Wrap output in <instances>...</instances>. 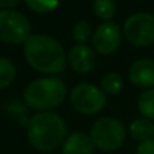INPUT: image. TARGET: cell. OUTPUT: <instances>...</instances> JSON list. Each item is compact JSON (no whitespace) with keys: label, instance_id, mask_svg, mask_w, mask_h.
I'll return each mask as SVG.
<instances>
[{"label":"cell","instance_id":"obj_12","mask_svg":"<svg viewBox=\"0 0 154 154\" xmlns=\"http://www.w3.org/2000/svg\"><path fill=\"white\" fill-rule=\"evenodd\" d=\"M130 134L139 143L153 139L154 137V123L146 118H138L130 123Z\"/></svg>","mask_w":154,"mask_h":154},{"label":"cell","instance_id":"obj_1","mask_svg":"<svg viewBox=\"0 0 154 154\" xmlns=\"http://www.w3.org/2000/svg\"><path fill=\"white\" fill-rule=\"evenodd\" d=\"M24 57L30 66L46 75H58L66 66L64 48L50 35H30L24 42Z\"/></svg>","mask_w":154,"mask_h":154},{"label":"cell","instance_id":"obj_13","mask_svg":"<svg viewBox=\"0 0 154 154\" xmlns=\"http://www.w3.org/2000/svg\"><path fill=\"white\" fill-rule=\"evenodd\" d=\"M138 109L142 118H146L149 120L154 119V88H149L139 95Z\"/></svg>","mask_w":154,"mask_h":154},{"label":"cell","instance_id":"obj_5","mask_svg":"<svg viewBox=\"0 0 154 154\" xmlns=\"http://www.w3.org/2000/svg\"><path fill=\"white\" fill-rule=\"evenodd\" d=\"M31 35L30 20L15 10H0V41L10 45L24 43Z\"/></svg>","mask_w":154,"mask_h":154},{"label":"cell","instance_id":"obj_3","mask_svg":"<svg viewBox=\"0 0 154 154\" xmlns=\"http://www.w3.org/2000/svg\"><path fill=\"white\" fill-rule=\"evenodd\" d=\"M65 96L66 87L58 77H43L35 80L27 85L23 93L27 106L42 112L58 107L64 101Z\"/></svg>","mask_w":154,"mask_h":154},{"label":"cell","instance_id":"obj_19","mask_svg":"<svg viewBox=\"0 0 154 154\" xmlns=\"http://www.w3.org/2000/svg\"><path fill=\"white\" fill-rule=\"evenodd\" d=\"M135 154H154V139L139 143Z\"/></svg>","mask_w":154,"mask_h":154},{"label":"cell","instance_id":"obj_16","mask_svg":"<svg viewBox=\"0 0 154 154\" xmlns=\"http://www.w3.org/2000/svg\"><path fill=\"white\" fill-rule=\"evenodd\" d=\"M16 75V68L14 62L8 58L0 57V89L7 88L14 81Z\"/></svg>","mask_w":154,"mask_h":154},{"label":"cell","instance_id":"obj_2","mask_svg":"<svg viewBox=\"0 0 154 154\" xmlns=\"http://www.w3.org/2000/svg\"><path fill=\"white\" fill-rule=\"evenodd\" d=\"M27 138L34 149L45 153L53 152L66 139V125L54 112H39L29 120Z\"/></svg>","mask_w":154,"mask_h":154},{"label":"cell","instance_id":"obj_18","mask_svg":"<svg viewBox=\"0 0 154 154\" xmlns=\"http://www.w3.org/2000/svg\"><path fill=\"white\" fill-rule=\"evenodd\" d=\"M27 7L38 14H48L54 11L60 4V0H24Z\"/></svg>","mask_w":154,"mask_h":154},{"label":"cell","instance_id":"obj_7","mask_svg":"<svg viewBox=\"0 0 154 154\" xmlns=\"http://www.w3.org/2000/svg\"><path fill=\"white\" fill-rule=\"evenodd\" d=\"M125 37L131 45L145 48L154 43V15L138 12L131 15L123 27Z\"/></svg>","mask_w":154,"mask_h":154},{"label":"cell","instance_id":"obj_6","mask_svg":"<svg viewBox=\"0 0 154 154\" xmlns=\"http://www.w3.org/2000/svg\"><path fill=\"white\" fill-rule=\"evenodd\" d=\"M69 100L75 111L79 114L95 115L106 107L107 99L101 88L91 82H81L72 89Z\"/></svg>","mask_w":154,"mask_h":154},{"label":"cell","instance_id":"obj_4","mask_svg":"<svg viewBox=\"0 0 154 154\" xmlns=\"http://www.w3.org/2000/svg\"><path fill=\"white\" fill-rule=\"evenodd\" d=\"M89 137L96 149L109 153L118 150L123 145L126 139V130L120 120L106 116L93 123Z\"/></svg>","mask_w":154,"mask_h":154},{"label":"cell","instance_id":"obj_8","mask_svg":"<svg viewBox=\"0 0 154 154\" xmlns=\"http://www.w3.org/2000/svg\"><path fill=\"white\" fill-rule=\"evenodd\" d=\"M122 41V31L114 22H103L96 29L92 37L95 50L101 56H109L119 48Z\"/></svg>","mask_w":154,"mask_h":154},{"label":"cell","instance_id":"obj_17","mask_svg":"<svg viewBox=\"0 0 154 154\" xmlns=\"http://www.w3.org/2000/svg\"><path fill=\"white\" fill-rule=\"evenodd\" d=\"M73 38L76 42H79V45H84L87 43L91 38L93 37V29L92 24L87 20H80L77 22L73 27Z\"/></svg>","mask_w":154,"mask_h":154},{"label":"cell","instance_id":"obj_10","mask_svg":"<svg viewBox=\"0 0 154 154\" xmlns=\"http://www.w3.org/2000/svg\"><path fill=\"white\" fill-rule=\"evenodd\" d=\"M130 81L138 88H152L154 85V61L149 58L137 60L128 69Z\"/></svg>","mask_w":154,"mask_h":154},{"label":"cell","instance_id":"obj_11","mask_svg":"<svg viewBox=\"0 0 154 154\" xmlns=\"http://www.w3.org/2000/svg\"><path fill=\"white\" fill-rule=\"evenodd\" d=\"M93 150L91 137L82 131L72 133L62 143V154H93Z\"/></svg>","mask_w":154,"mask_h":154},{"label":"cell","instance_id":"obj_20","mask_svg":"<svg viewBox=\"0 0 154 154\" xmlns=\"http://www.w3.org/2000/svg\"><path fill=\"white\" fill-rule=\"evenodd\" d=\"M20 3V0H0V8L2 10H10Z\"/></svg>","mask_w":154,"mask_h":154},{"label":"cell","instance_id":"obj_9","mask_svg":"<svg viewBox=\"0 0 154 154\" xmlns=\"http://www.w3.org/2000/svg\"><path fill=\"white\" fill-rule=\"evenodd\" d=\"M69 65L75 72L85 75V73H89L95 69L97 58H96V54L89 46L87 45H76L70 49L69 56Z\"/></svg>","mask_w":154,"mask_h":154},{"label":"cell","instance_id":"obj_15","mask_svg":"<svg viewBox=\"0 0 154 154\" xmlns=\"http://www.w3.org/2000/svg\"><path fill=\"white\" fill-rule=\"evenodd\" d=\"M123 88V79L118 73H108L101 80V91L106 95H118Z\"/></svg>","mask_w":154,"mask_h":154},{"label":"cell","instance_id":"obj_14","mask_svg":"<svg viewBox=\"0 0 154 154\" xmlns=\"http://www.w3.org/2000/svg\"><path fill=\"white\" fill-rule=\"evenodd\" d=\"M93 12L99 16L100 19H104L108 22V19L114 18L116 12V4L114 0H93L92 3Z\"/></svg>","mask_w":154,"mask_h":154}]
</instances>
